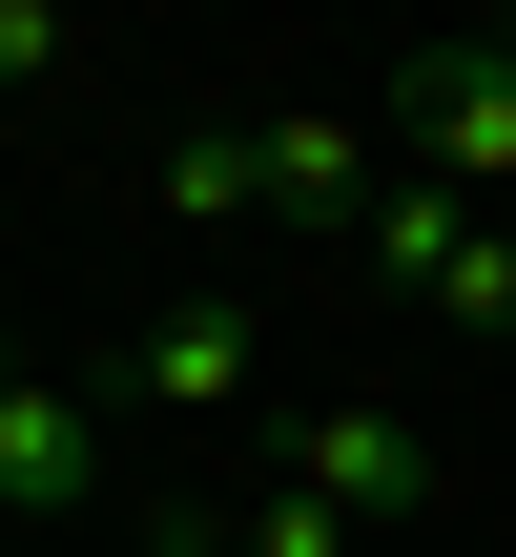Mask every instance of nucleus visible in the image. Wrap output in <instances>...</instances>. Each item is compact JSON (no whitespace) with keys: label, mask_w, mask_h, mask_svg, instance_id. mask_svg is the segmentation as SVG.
I'll return each mask as SVG.
<instances>
[{"label":"nucleus","mask_w":516,"mask_h":557,"mask_svg":"<svg viewBox=\"0 0 516 557\" xmlns=\"http://www.w3.org/2000/svg\"><path fill=\"white\" fill-rule=\"evenodd\" d=\"M290 496H331L352 537H372V517H434V434H414V413H310V434H290Z\"/></svg>","instance_id":"2"},{"label":"nucleus","mask_w":516,"mask_h":557,"mask_svg":"<svg viewBox=\"0 0 516 557\" xmlns=\"http://www.w3.org/2000/svg\"><path fill=\"white\" fill-rule=\"evenodd\" d=\"M0 393H21V372H0Z\"/></svg>","instance_id":"12"},{"label":"nucleus","mask_w":516,"mask_h":557,"mask_svg":"<svg viewBox=\"0 0 516 557\" xmlns=\"http://www.w3.org/2000/svg\"><path fill=\"white\" fill-rule=\"evenodd\" d=\"M393 124H414V186H455V207H496V186H516V62H496V41L393 62Z\"/></svg>","instance_id":"1"},{"label":"nucleus","mask_w":516,"mask_h":557,"mask_svg":"<svg viewBox=\"0 0 516 557\" xmlns=\"http://www.w3.org/2000/svg\"><path fill=\"white\" fill-rule=\"evenodd\" d=\"M83 496H103V413L83 393H0V517L21 537H83Z\"/></svg>","instance_id":"3"},{"label":"nucleus","mask_w":516,"mask_h":557,"mask_svg":"<svg viewBox=\"0 0 516 557\" xmlns=\"http://www.w3.org/2000/svg\"><path fill=\"white\" fill-rule=\"evenodd\" d=\"M228 557H352V517H331V496H269V517H248Z\"/></svg>","instance_id":"9"},{"label":"nucleus","mask_w":516,"mask_h":557,"mask_svg":"<svg viewBox=\"0 0 516 557\" xmlns=\"http://www.w3.org/2000/svg\"><path fill=\"white\" fill-rule=\"evenodd\" d=\"M414 310H455V331H516V227H476V248H455Z\"/></svg>","instance_id":"8"},{"label":"nucleus","mask_w":516,"mask_h":557,"mask_svg":"<svg viewBox=\"0 0 516 557\" xmlns=\"http://www.w3.org/2000/svg\"><path fill=\"white\" fill-rule=\"evenodd\" d=\"M228 207H269V124H186L165 145V227H228Z\"/></svg>","instance_id":"6"},{"label":"nucleus","mask_w":516,"mask_h":557,"mask_svg":"<svg viewBox=\"0 0 516 557\" xmlns=\"http://www.w3.org/2000/svg\"><path fill=\"white\" fill-rule=\"evenodd\" d=\"M476 227H496V207H455V186H372V269H393V289H434Z\"/></svg>","instance_id":"7"},{"label":"nucleus","mask_w":516,"mask_h":557,"mask_svg":"<svg viewBox=\"0 0 516 557\" xmlns=\"http://www.w3.org/2000/svg\"><path fill=\"white\" fill-rule=\"evenodd\" d=\"M62 62V0H0V83H41Z\"/></svg>","instance_id":"10"},{"label":"nucleus","mask_w":516,"mask_h":557,"mask_svg":"<svg viewBox=\"0 0 516 557\" xmlns=\"http://www.w3.org/2000/svg\"><path fill=\"white\" fill-rule=\"evenodd\" d=\"M41 557H62V537H41Z\"/></svg>","instance_id":"13"},{"label":"nucleus","mask_w":516,"mask_h":557,"mask_svg":"<svg viewBox=\"0 0 516 557\" xmlns=\"http://www.w3.org/2000/svg\"><path fill=\"white\" fill-rule=\"evenodd\" d=\"M496 62H516V21H496Z\"/></svg>","instance_id":"11"},{"label":"nucleus","mask_w":516,"mask_h":557,"mask_svg":"<svg viewBox=\"0 0 516 557\" xmlns=\"http://www.w3.org/2000/svg\"><path fill=\"white\" fill-rule=\"evenodd\" d=\"M269 207H331V227H372V145H352L331 103H290V124H269Z\"/></svg>","instance_id":"5"},{"label":"nucleus","mask_w":516,"mask_h":557,"mask_svg":"<svg viewBox=\"0 0 516 557\" xmlns=\"http://www.w3.org/2000/svg\"><path fill=\"white\" fill-rule=\"evenodd\" d=\"M248 351H269V331H248L228 289H186V310L124 351V393H145V413H228V393H248Z\"/></svg>","instance_id":"4"}]
</instances>
